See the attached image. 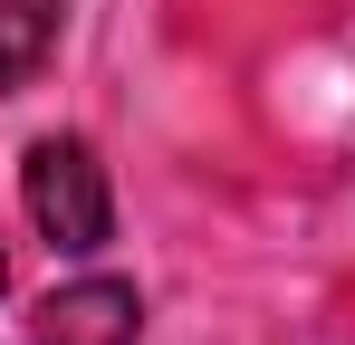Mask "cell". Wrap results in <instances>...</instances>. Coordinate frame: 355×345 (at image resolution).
Instances as JSON below:
<instances>
[{"mask_svg": "<svg viewBox=\"0 0 355 345\" xmlns=\"http://www.w3.org/2000/svg\"><path fill=\"white\" fill-rule=\"evenodd\" d=\"M29 345H144V297L125 278H67L39 297Z\"/></svg>", "mask_w": 355, "mask_h": 345, "instance_id": "cell-2", "label": "cell"}, {"mask_svg": "<svg viewBox=\"0 0 355 345\" xmlns=\"http://www.w3.org/2000/svg\"><path fill=\"white\" fill-rule=\"evenodd\" d=\"M58 48V0H0V96H19Z\"/></svg>", "mask_w": 355, "mask_h": 345, "instance_id": "cell-3", "label": "cell"}, {"mask_svg": "<svg viewBox=\"0 0 355 345\" xmlns=\"http://www.w3.org/2000/svg\"><path fill=\"white\" fill-rule=\"evenodd\" d=\"M19 202H29V230L58 259H96L116 240V182H106L87 134H39L29 163H19Z\"/></svg>", "mask_w": 355, "mask_h": 345, "instance_id": "cell-1", "label": "cell"}, {"mask_svg": "<svg viewBox=\"0 0 355 345\" xmlns=\"http://www.w3.org/2000/svg\"><path fill=\"white\" fill-rule=\"evenodd\" d=\"M0 297H10V249H0Z\"/></svg>", "mask_w": 355, "mask_h": 345, "instance_id": "cell-4", "label": "cell"}]
</instances>
